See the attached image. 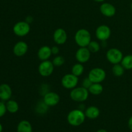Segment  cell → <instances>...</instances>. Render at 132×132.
<instances>
[{
	"instance_id": "1",
	"label": "cell",
	"mask_w": 132,
	"mask_h": 132,
	"mask_svg": "<svg viewBox=\"0 0 132 132\" xmlns=\"http://www.w3.org/2000/svg\"><path fill=\"white\" fill-rule=\"evenodd\" d=\"M76 44L80 47H87L92 40L91 34L88 30L81 28L76 32L74 37Z\"/></svg>"
},
{
	"instance_id": "2",
	"label": "cell",
	"mask_w": 132,
	"mask_h": 132,
	"mask_svg": "<svg viewBox=\"0 0 132 132\" xmlns=\"http://www.w3.org/2000/svg\"><path fill=\"white\" fill-rule=\"evenodd\" d=\"M86 116L81 110L76 109L70 111L67 116V121L70 125L73 126H79L85 121Z\"/></svg>"
},
{
	"instance_id": "3",
	"label": "cell",
	"mask_w": 132,
	"mask_h": 132,
	"mask_svg": "<svg viewBox=\"0 0 132 132\" xmlns=\"http://www.w3.org/2000/svg\"><path fill=\"white\" fill-rule=\"evenodd\" d=\"M88 90L84 88L83 86L74 88L72 89L70 94V98L73 101L80 102V103L85 101L88 97Z\"/></svg>"
},
{
	"instance_id": "4",
	"label": "cell",
	"mask_w": 132,
	"mask_h": 132,
	"mask_svg": "<svg viewBox=\"0 0 132 132\" xmlns=\"http://www.w3.org/2000/svg\"><path fill=\"white\" fill-rule=\"evenodd\" d=\"M106 72L101 68H94L90 71L88 78L93 83H101L106 78Z\"/></svg>"
},
{
	"instance_id": "5",
	"label": "cell",
	"mask_w": 132,
	"mask_h": 132,
	"mask_svg": "<svg viewBox=\"0 0 132 132\" xmlns=\"http://www.w3.org/2000/svg\"><path fill=\"white\" fill-rule=\"evenodd\" d=\"M106 58L108 61L112 64H119L122 61L123 54L120 50L113 48L108 50L106 52Z\"/></svg>"
},
{
	"instance_id": "6",
	"label": "cell",
	"mask_w": 132,
	"mask_h": 132,
	"mask_svg": "<svg viewBox=\"0 0 132 132\" xmlns=\"http://www.w3.org/2000/svg\"><path fill=\"white\" fill-rule=\"evenodd\" d=\"M30 30V26L27 21H19L14 24L13 32L19 37H24L27 36Z\"/></svg>"
},
{
	"instance_id": "7",
	"label": "cell",
	"mask_w": 132,
	"mask_h": 132,
	"mask_svg": "<svg viewBox=\"0 0 132 132\" xmlns=\"http://www.w3.org/2000/svg\"><path fill=\"white\" fill-rule=\"evenodd\" d=\"M79 82L78 77L73 73H68L64 75L61 79V84L64 88L73 89L77 86Z\"/></svg>"
},
{
	"instance_id": "8",
	"label": "cell",
	"mask_w": 132,
	"mask_h": 132,
	"mask_svg": "<svg viewBox=\"0 0 132 132\" xmlns=\"http://www.w3.org/2000/svg\"><path fill=\"white\" fill-rule=\"evenodd\" d=\"M54 65L52 62L50 61H43L39 64L38 67V72L43 77H48L53 73Z\"/></svg>"
},
{
	"instance_id": "9",
	"label": "cell",
	"mask_w": 132,
	"mask_h": 132,
	"mask_svg": "<svg viewBox=\"0 0 132 132\" xmlns=\"http://www.w3.org/2000/svg\"><path fill=\"white\" fill-rule=\"evenodd\" d=\"M111 36V30L109 27L105 24L99 26L95 30V36L100 41H106Z\"/></svg>"
},
{
	"instance_id": "10",
	"label": "cell",
	"mask_w": 132,
	"mask_h": 132,
	"mask_svg": "<svg viewBox=\"0 0 132 132\" xmlns=\"http://www.w3.org/2000/svg\"><path fill=\"white\" fill-rule=\"evenodd\" d=\"M60 101V97L55 92H49L46 93L43 97V103L47 106H56Z\"/></svg>"
},
{
	"instance_id": "11",
	"label": "cell",
	"mask_w": 132,
	"mask_h": 132,
	"mask_svg": "<svg viewBox=\"0 0 132 132\" xmlns=\"http://www.w3.org/2000/svg\"><path fill=\"white\" fill-rule=\"evenodd\" d=\"M91 52L88 47H80L76 54V58L80 63H85L89 61Z\"/></svg>"
},
{
	"instance_id": "12",
	"label": "cell",
	"mask_w": 132,
	"mask_h": 132,
	"mask_svg": "<svg viewBox=\"0 0 132 132\" xmlns=\"http://www.w3.org/2000/svg\"><path fill=\"white\" fill-rule=\"evenodd\" d=\"M53 38L57 45H63L67 40V32L63 28H57L54 32Z\"/></svg>"
},
{
	"instance_id": "13",
	"label": "cell",
	"mask_w": 132,
	"mask_h": 132,
	"mask_svg": "<svg viewBox=\"0 0 132 132\" xmlns=\"http://www.w3.org/2000/svg\"><path fill=\"white\" fill-rule=\"evenodd\" d=\"M100 11L103 15L108 18L113 17L116 13V7L109 3H104L100 6Z\"/></svg>"
},
{
	"instance_id": "14",
	"label": "cell",
	"mask_w": 132,
	"mask_h": 132,
	"mask_svg": "<svg viewBox=\"0 0 132 132\" xmlns=\"http://www.w3.org/2000/svg\"><path fill=\"white\" fill-rule=\"evenodd\" d=\"M28 45L24 41H19L14 46L13 52L17 57H22L28 51Z\"/></svg>"
},
{
	"instance_id": "15",
	"label": "cell",
	"mask_w": 132,
	"mask_h": 132,
	"mask_svg": "<svg viewBox=\"0 0 132 132\" xmlns=\"http://www.w3.org/2000/svg\"><path fill=\"white\" fill-rule=\"evenodd\" d=\"M12 89L7 84L0 85V99L3 101H7L12 96Z\"/></svg>"
},
{
	"instance_id": "16",
	"label": "cell",
	"mask_w": 132,
	"mask_h": 132,
	"mask_svg": "<svg viewBox=\"0 0 132 132\" xmlns=\"http://www.w3.org/2000/svg\"><path fill=\"white\" fill-rule=\"evenodd\" d=\"M52 50L51 48L48 46H43L40 48L37 52V56L41 61H46L51 57Z\"/></svg>"
},
{
	"instance_id": "17",
	"label": "cell",
	"mask_w": 132,
	"mask_h": 132,
	"mask_svg": "<svg viewBox=\"0 0 132 132\" xmlns=\"http://www.w3.org/2000/svg\"><path fill=\"white\" fill-rule=\"evenodd\" d=\"M85 114L87 118L90 119H95L99 116L100 111L97 107L95 106H90L86 108Z\"/></svg>"
},
{
	"instance_id": "18",
	"label": "cell",
	"mask_w": 132,
	"mask_h": 132,
	"mask_svg": "<svg viewBox=\"0 0 132 132\" xmlns=\"http://www.w3.org/2000/svg\"><path fill=\"white\" fill-rule=\"evenodd\" d=\"M17 132H32L30 122L26 120L20 121L17 127Z\"/></svg>"
},
{
	"instance_id": "19",
	"label": "cell",
	"mask_w": 132,
	"mask_h": 132,
	"mask_svg": "<svg viewBox=\"0 0 132 132\" xmlns=\"http://www.w3.org/2000/svg\"><path fill=\"white\" fill-rule=\"evenodd\" d=\"M5 104H6V110L10 113H15L19 110V104L15 101L9 99Z\"/></svg>"
},
{
	"instance_id": "20",
	"label": "cell",
	"mask_w": 132,
	"mask_h": 132,
	"mask_svg": "<svg viewBox=\"0 0 132 132\" xmlns=\"http://www.w3.org/2000/svg\"><path fill=\"white\" fill-rule=\"evenodd\" d=\"M88 91L92 95H97L103 92V87L101 83H92L88 88Z\"/></svg>"
},
{
	"instance_id": "21",
	"label": "cell",
	"mask_w": 132,
	"mask_h": 132,
	"mask_svg": "<svg viewBox=\"0 0 132 132\" xmlns=\"http://www.w3.org/2000/svg\"><path fill=\"white\" fill-rule=\"evenodd\" d=\"M121 64L126 70L132 69V54L123 57Z\"/></svg>"
},
{
	"instance_id": "22",
	"label": "cell",
	"mask_w": 132,
	"mask_h": 132,
	"mask_svg": "<svg viewBox=\"0 0 132 132\" xmlns=\"http://www.w3.org/2000/svg\"><path fill=\"white\" fill-rule=\"evenodd\" d=\"M125 68L121 64H113L112 67V73L116 77H121L125 73Z\"/></svg>"
},
{
	"instance_id": "23",
	"label": "cell",
	"mask_w": 132,
	"mask_h": 132,
	"mask_svg": "<svg viewBox=\"0 0 132 132\" xmlns=\"http://www.w3.org/2000/svg\"><path fill=\"white\" fill-rule=\"evenodd\" d=\"M84 67L82 63H76L73 66L72 68V73L75 75L77 77L81 76L84 72Z\"/></svg>"
},
{
	"instance_id": "24",
	"label": "cell",
	"mask_w": 132,
	"mask_h": 132,
	"mask_svg": "<svg viewBox=\"0 0 132 132\" xmlns=\"http://www.w3.org/2000/svg\"><path fill=\"white\" fill-rule=\"evenodd\" d=\"M88 48L91 53H96L100 50V45L97 41H91L89 45H88Z\"/></svg>"
},
{
	"instance_id": "25",
	"label": "cell",
	"mask_w": 132,
	"mask_h": 132,
	"mask_svg": "<svg viewBox=\"0 0 132 132\" xmlns=\"http://www.w3.org/2000/svg\"><path fill=\"white\" fill-rule=\"evenodd\" d=\"M64 61H65V60H64L63 57L58 55V56H56L54 59H53L52 63L54 65V67H61V66L64 64Z\"/></svg>"
},
{
	"instance_id": "26",
	"label": "cell",
	"mask_w": 132,
	"mask_h": 132,
	"mask_svg": "<svg viewBox=\"0 0 132 132\" xmlns=\"http://www.w3.org/2000/svg\"><path fill=\"white\" fill-rule=\"evenodd\" d=\"M92 83L93 82H92L91 80H90L88 77H87V78H85V79L83 80V81H82V86H83L84 88H85L88 90V88L90 87V86L92 85Z\"/></svg>"
},
{
	"instance_id": "27",
	"label": "cell",
	"mask_w": 132,
	"mask_h": 132,
	"mask_svg": "<svg viewBox=\"0 0 132 132\" xmlns=\"http://www.w3.org/2000/svg\"><path fill=\"white\" fill-rule=\"evenodd\" d=\"M6 104L3 102L0 101V117H2L6 113Z\"/></svg>"
},
{
	"instance_id": "28",
	"label": "cell",
	"mask_w": 132,
	"mask_h": 132,
	"mask_svg": "<svg viewBox=\"0 0 132 132\" xmlns=\"http://www.w3.org/2000/svg\"><path fill=\"white\" fill-rule=\"evenodd\" d=\"M51 50L52 53V54H54V55H56V54H57L59 52V48L57 46H54L52 47Z\"/></svg>"
},
{
	"instance_id": "29",
	"label": "cell",
	"mask_w": 132,
	"mask_h": 132,
	"mask_svg": "<svg viewBox=\"0 0 132 132\" xmlns=\"http://www.w3.org/2000/svg\"><path fill=\"white\" fill-rule=\"evenodd\" d=\"M128 127L129 128H130V130H131L132 131V116L130 117V118L128 120Z\"/></svg>"
},
{
	"instance_id": "30",
	"label": "cell",
	"mask_w": 132,
	"mask_h": 132,
	"mask_svg": "<svg viewBox=\"0 0 132 132\" xmlns=\"http://www.w3.org/2000/svg\"><path fill=\"white\" fill-rule=\"evenodd\" d=\"M96 132H108L106 130H104V129H101V130H98Z\"/></svg>"
},
{
	"instance_id": "31",
	"label": "cell",
	"mask_w": 132,
	"mask_h": 132,
	"mask_svg": "<svg viewBox=\"0 0 132 132\" xmlns=\"http://www.w3.org/2000/svg\"><path fill=\"white\" fill-rule=\"evenodd\" d=\"M94 1H95V2H98V3H101V2H103L104 1H105V0H94Z\"/></svg>"
},
{
	"instance_id": "32",
	"label": "cell",
	"mask_w": 132,
	"mask_h": 132,
	"mask_svg": "<svg viewBox=\"0 0 132 132\" xmlns=\"http://www.w3.org/2000/svg\"><path fill=\"white\" fill-rule=\"evenodd\" d=\"M3 131V126L1 125V124L0 123V132H2Z\"/></svg>"
},
{
	"instance_id": "33",
	"label": "cell",
	"mask_w": 132,
	"mask_h": 132,
	"mask_svg": "<svg viewBox=\"0 0 132 132\" xmlns=\"http://www.w3.org/2000/svg\"><path fill=\"white\" fill-rule=\"evenodd\" d=\"M131 10H132V3H131Z\"/></svg>"
}]
</instances>
